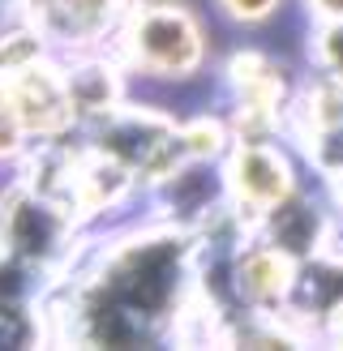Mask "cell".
<instances>
[{"label": "cell", "instance_id": "9c48e42d", "mask_svg": "<svg viewBox=\"0 0 343 351\" xmlns=\"http://www.w3.org/2000/svg\"><path fill=\"white\" fill-rule=\"evenodd\" d=\"M300 9L305 22H339L343 17V0H292Z\"/></svg>", "mask_w": 343, "mask_h": 351}, {"label": "cell", "instance_id": "8992f818", "mask_svg": "<svg viewBox=\"0 0 343 351\" xmlns=\"http://www.w3.org/2000/svg\"><path fill=\"white\" fill-rule=\"evenodd\" d=\"M300 60H305V69H314V73L343 82V17L339 22H305Z\"/></svg>", "mask_w": 343, "mask_h": 351}, {"label": "cell", "instance_id": "6da1fadb", "mask_svg": "<svg viewBox=\"0 0 343 351\" xmlns=\"http://www.w3.org/2000/svg\"><path fill=\"white\" fill-rule=\"evenodd\" d=\"M108 51L129 73L133 95L172 108V95L202 86L215 64L211 13L193 0H133Z\"/></svg>", "mask_w": 343, "mask_h": 351}, {"label": "cell", "instance_id": "5b68a950", "mask_svg": "<svg viewBox=\"0 0 343 351\" xmlns=\"http://www.w3.org/2000/svg\"><path fill=\"white\" fill-rule=\"evenodd\" d=\"M133 0H30V22L39 26L56 56L99 51L112 43Z\"/></svg>", "mask_w": 343, "mask_h": 351}, {"label": "cell", "instance_id": "3957f363", "mask_svg": "<svg viewBox=\"0 0 343 351\" xmlns=\"http://www.w3.org/2000/svg\"><path fill=\"white\" fill-rule=\"evenodd\" d=\"M215 261V270L228 278V300L232 313H266L279 317L296 295L300 261L283 253L279 244H270L266 236H245L228 253H206Z\"/></svg>", "mask_w": 343, "mask_h": 351}, {"label": "cell", "instance_id": "ba28073f", "mask_svg": "<svg viewBox=\"0 0 343 351\" xmlns=\"http://www.w3.org/2000/svg\"><path fill=\"white\" fill-rule=\"evenodd\" d=\"M30 133L22 125V116H17V103L9 95L5 77H0V163H22L26 150H30Z\"/></svg>", "mask_w": 343, "mask_h": 351}, {"label": "cell", "instance_id": "7a4b0ae2", "mask_svg": "<svg viewBox=\"0 0 343 351\" xmlns=\"http://www.w3.org/2000/svg\"><path fill=\"white\" fill-rule=\"evenodd\" d=\"M219 176H223V202L257 232V223L287 193H296L309 180V167L300 150L287 142V133H274V137H232Z\"/></svg>", "mask_w": 343, "mask_h": 351}, {"label": "cell", "instance_id": "277c9868", "mask_svg": "<svg viewBox=\"0 0 343 351\" xmlns=\"http://www.w3.org/2000/svg\"><path fill=\"white\" fill-rule=\"evenodd\" d=\"M9 95L17 103V116L30 133V142H60V137L78 133V116L73 103H69V86H64V64L56 51H43V56H30L22 64L0 69Z\"/></svg>", "mask_w": 343, "mask_h": 351}, {"label": "cell", "instance_id": "30bf717a", "mask_svg": "<svg viewBox=\"0 0 343 351\" xmlns=\"http://www.w3.org/2000/svg\"><path fill=\"white\" fill-rule=\"evenodd\" d=\"M30 22V0H0V34Z\"/></svg>", "mask_w": 343, "mask_h": 351}, {"label": "cell", "instance_id": "52a82bcc", "mask_svg": "<svg viewBox=\"0 0 343 351\" xmlns=\"http://www.w3.org/2000/svg\"><path fill=\"white\" fill-rule=\"evenodd\" d=\"M292 0H211V13L232 30H266L283 22Z\"/></svg>", "mask_w": 343, "mask_h": 351}]
</instances>
